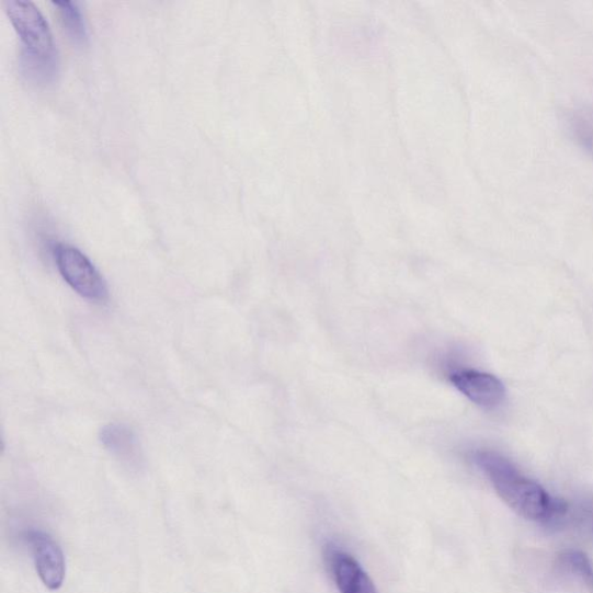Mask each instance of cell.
Listing matches in <instances>:
<instances>
[{"mask_svg": "<svg viewBox=\"0 0 593 593\" xmlns=\"http://www.w3.org/2000/svg\"><path fill=\"white\" fill-rule=\"evenodd\" d=\"M474 461L498 495L522 517L550 524L567 514V503L551 498L539 483L524 477L513 463L501 455L482 449L474 455Z\"/></svg>", "mask_w": 593, "mask_h": 593, "instance_id": "obj_1", "label": "cell"}, {"mask_svg": "<svg viewBox=\"0 0 593 593\" xmlns=\"http://www.w3.org/2000/svg\"><path fill=\"white\" fill-rule=\"evenodd\" d=\"M5 11L22 41L20 68L32 84L46 87L58 75V54L47 19L32 2L7 0Z\"/></svg>", "mask_w": 593, "mask_h": 593, "instance_id": "obj_2", "label": "cell"}, {"mask_svg": "<svg viewBox=\"0 0 593 593\" xmlns=\"http://www.w3.org/2000/svg\"><path fill=\"white\" fill-rule=\"evenodd\" d=\"M54 258L59 274L78 295L95 303L107 300V283L84 253L68 244H57Z\"/></svg>", "mask_w": 593, "mask_h": 593, "instance_id": "obj_3", "label": "cell"}, {"mask_svg": "<svg viewBox=\"0 0 593 593\" xmlns=\"http://www.w3.org/2000/svg\"><path fill=\"white\" fill-rule=\"evenodd\" d=\"M20 539L30 548L35 569L41 582L49 590L64 586L67 577V561L62 547L39 528H26Z\"/></svg>", "mask_w": 593, "mask_h": 593, "instance_id": "obj_4", "label": "cell"}, {"mask_svg": "<svg viewBox=\"0 0 593 593\" xmlns=\"http://www.w3.org/2000/svg\"><path fill=\"white\" fill-rule=\"evenodd\" d=\"M324 559L341 593H378L362 566L333 545L326 546Z\"/></svg>", "mask_w": 593, "mask_h": 593, "instance_id": "obj_5", "label": "cell"}, {"mask_svg": "<svg viewBox=\"0 0 593 593\" xmlns=\"http://www.w3.org/2000/svg\"><path fill=\"white\" fill-rule=\"evenodd\" d=\"M449 380L460 394L482 408L494 409L505 399V387L493 375L477 370H459L452 374Z\"/></svg>", "mask_w": 593, "mask_h": 593, "instance_id": "obj_6", "label": "cell"}, {"mask_svg": "<svg viewBox=\"0 0 593 593\" xmlns=\"http://www.w3.org/2000/svg\"><path fill=\"white\" fill-rule=\"evenodd\" d=\"M100 441L107 452L133 472L145 467V456L137 434L126 423H111L101 429Z\"/></svg>", "mask_w": 593, "mask_h": 593, "instance_id": "obj_7", "label": "cell"}, {"mask_svg": "<svg viewBox=\"0 0 593 593\" xmlns=\"http://www.w3.org/2000/svg\"><path fill=\"white\" fill-rule=\"evenodd\" d=\"M57 8L60 22L71 38L72 43L78 46H83L88 43L89 34L85 24V19L77 3L73 2H53Z\"/></svg>", "mask_w": 593, "mask_h": 593, "instance_id": "obj_8", "label": "cell"}, {"mask_svg": "<svg viewBox=\"0 0 593 593\" xmlns=\"http://www.w3.org/2000/svg\"><path fill=\"white\" fill-rule=\"evenodd\" d=\"M558 563L569 574L579 578L593 593V565L583 551L565 550L559 556Z\"/></svg>", "mask_w": 593, "mask_h": 593, "instance_id": "obj_9", "label": "cell"}]
</instances>
